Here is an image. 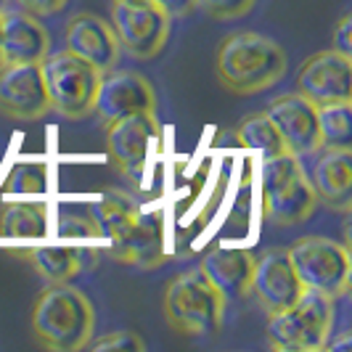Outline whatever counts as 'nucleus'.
I'll return each instance as SVG.
<instances>
[{
  "instance_id": "1",
  "label": "nucleus",
  "mask_w": 352,
  "mask_h": 352,
  "mask_svg": "<svg viewBox=\"0 0 352 352\" xmlns=\"http://www.w3.org/2000/svg\"><path fill=\"white\" fill-rule=\"evenodd\" d=\"M220 85L236 96H254L278 85L286 74V51L257 32L226 37L214 56Z\"/></svg>"
},
{
  "instance_id": "2",
  "label": "nucleus",
  "mask_w": 352,
  "mask_h": 352,
  "mask_svg": "<svg viewBox=\"0 0 352 352\" xmlns=\"http://www.w3.org/2000/svg\"><path fill=\"white\" fill-rule=\"evenodd\" d=\"M96 331L93 302L69 283H51L32 307V334L40 347L53 352H80Z\"/></svg>"
},
{
  "instance_id": "3",
  "label": "nucleus",
  "mask_w": 352,
  "mask_h": 352,
  "mask_svg": "<svg viewBox=\"0 0 352 352\" xmlns=\"http://www.w3.org/2000/svg\"><path fill=\"white\" fill-rule=\"evenodd\" d=\"M228 310V300L220 289L201 273V267H191L177 273L164 286L162 313L170 329L183 336H212L220 331Z\"/></svg>"
},
{
  "instance_id": "4",
  "label": "nucleus",
  "mask_w": 352,
  "mask_h": 352,
  "mask_svg": "<svg viewBox=\"0 0 352 352\" xmlns=\"http://www.w3.org/2000/svg\"><path fill=\"white\" fill-rule=\"evenodd\" d=\"M318 207L310 175L300 157L283 151L263 159V217L276 228L300 226L313 217Z\"/></svg>"
},
{
  "instance_id": "5",
  "label": "nucleus",
  "mask_w": 352,
  "mask_h": 352,
  "mask_svg": "<svg viewBox=\"0 0 352 352\" xmlns=\"http://www.w3.org/2000/svg\"><path fill=\"white\" fill-rule=\"evenodd\" d=\"M334 297L316 289H302L292 307L267 316V344L278 352L326 350L334 329Z\"/></svg>"
},
{
  "instance_id": "6",
  "label": "nucleus",
  "mask_w": 352,
  "mask_h": 352,
  "mask_svg": "<svg viewBox=\"0 0 352 352\" xmlns=\"http://www.w3.org/2000/svg\"><path fill=\"white\" fill-rule=\"evenodd\" d=\"M40 69L45 77L51 111H56L64 120H72V122L93 117L104 72L72 51L48 53L40 61Z\"/></svg>"
},
{
  "instance_id": "7",
  "label": "nucleus",
  "mask_w": 352,
  "mask_h": 352,
  "mask_svg": "<svg viewBox=\"0 0 352 352\" xmlns=\"http://www.w3.org/2000/svg\"><path fill=\"white\" fill-rule=\"evenodd\" d=\"M305 289H316L329 297H344L352 278L350 249L326 236H302L286 249Z\"/></svg>"
},
{
  "instance_id": "8",
  "label": "nucleus",
  "mask_w": 352,
  "mask_h": 352,
  "mask_svg": "<svg viewBox=\"0 0 352 352\" xmlns=\"http://www.w3.org/2000/svg\"><path fill=\"white\" fill-rule=\"evenodd\" d=\"M170 21L157 3H111V30L117 35V43L130 58L148 61L162 53L170 35Z\"/></svg>"
},
{
  "instance_id": "9",
  "label": "nucleus",
  "mask_w": 352,
  "mask_h": 352,
  "mask_svg": "<svg viewBox=\"0 0 352 352\" xmlns=\"http://www.w3.org/2000/svg\"><path fill=\"white\" fill-rule=\"evenodd\" d=\"M106 151L114 167L130 180H141L151 154L162 141V124L157 111H138L104 127Z\"/></svg>"
},
{
  "instance_id": "10",
  "label": "nucleus",
  "mask_w": 352,
  "mask_h": 352,
  "mask_svg": "<svg viewBox=\"0 0 352 352\" xmlns=\"http://www.w3.org/2000/svg\"><path fill=\"white\" fill-rule=\"evenodd\" d=\"M138 111H157V90L143 77L141 72L133 69H106L101 74V85L96 96L93 114L98 117V124L106 127L114 120H122Z\"/></svg>"
},
{
  "instance_id": "11",
  "label": "nucleus",
  "mask_w": 352,
  "mask_h": 352,
  "mask_svg": "<svg viewBox=\"0 0 352 352\" xmlns=\"http://www.w3.org/2000/svg\"><path fill=\"white\" fill-rule=\"evenodd\" d=\"M51 111V98L40 64L0 67V114L16 122H35Z\"/></svg>"
},
{
  "instance_id": "12",
  "label": "nucleus",
  "mask_w": 352,
  "mask_h": 352,
  "mask_svg": "<svg viewBox=\"0 0 352 352\" xmlns=\"http://www.w3.org/2000/svg\"><path fill=\"white\" fill-rule=\"evenodd\" d=\"M265 114L276 124L286 151L294 157H313L323 148L320 124H318V106L310 104L302 93H283L270 101Z\"/></svg>"
},
{
  "instance_id": "13",
  "label": "nucleus",
  "mask_w": 352,
  "mask_h": 352,
  "mask_svg": "<svg viewBox=\"0 0 352 352\" xmlns=\"http://www.w3.org/2000/svg\"><path fill=\"white\" fill-rule=\"evenodd\" d=\"M297 93L316 106L352 101V58L334 48L313 53L300 67Z\"/></svg>"
},
{
  "instance_id": "14",
  "label": "nucleus",
  "mask_w": 352,
  "mask_h": 352,
  "mask_svg": "<svg viewBox=\"0 0 352 352\" xmlns=\"http://www.w3.org/2000/svg\"><path fill=\"white\" fill-rule=\"evenodd\" d=\"M302 289L305 286H302L286 249H273V252L263 254L260 260H254L249 294H254V300L260 302V307L265 310V316L292 307L302 294Z\"/></svg>"
},
{
  "instance_id": "15",
  "label": "nucleus",
  "mask_w": 352,
  "mask_h": 352,
  "mask_svg": "<svg viewBox=\"0 0 352 352\" xmlns=\"http://www.w3.org/2000/svg\"><path fill=\"white\" fill-rule=\"evenodd\" d=\"M0 51L3 64H40L51 53V35L27 8H6L0 14Z\"/></svg>"
},
{
  "instance_id": "16",
  "label": "nucleus",
  "mask_w": 352,
  "mask_h": 352,
  "mask_svg": "<svg viewBox=\"0 0 352 352\" xmlns=\"http://www.w3.org/2000/svg\"><path fill=\"white\" fill-rule=\"evenodd\" d=\"M313 191L318 204L331 212H350L352 207V151L350 146H323L313 164Z\"/></svg>"
},
{
  "instance_id": "17",
  "label": "nucleus",
  "mask_w": 352,
  "mask_h": 352,
  "mask_svg": "<svg viewBox=\"0 0 352 352\" xmlns=\"http://www.w3.org/2000/svg\"><path fill=\"white\" fill-rule=\"evenodd\" d=\"M64 40H67V51L77 53L80 58H85L88 64L98 67L101 72L117 67L120 53H122L111 24L90 11L74 14L69 19Z\"/></svg>"
},
{
  "instance_id": "18",
  "label": "nucleus",
  "mask_w": 352,
  "mask_h": 352,
  "mask_svg": "<svg viewBox=\"0 0 352 352\" xmlns=\"http://www.w3.org/2000/svg\"><path fill=\"white\" fill-rule=\"evenodd\" d=\"M114 260L124 265L154 270L164 263V220L162 212H138L135 223L117 247L109 249Z\"/></svg>"
},
{
  "instance_id": "19",
  "label": "nucleus",
  "mask_w": 352,
  "mask_h": 352,
  "mask_svg": "<svg viewBox=\"0 0 352 352\" xmlns=\"http://www.w3.org/2000/svg\"><path fill=\"white\" fill-rule=\"evenodd\" d=\"M254 254L239 247H212L201 260V273L210 278L226 300H244L252 289Z\"/></svg>"
},
{
  "instance_id": "20",
  "label": "nucleus",
  "mask_w": 352,
  "mask_h": 352,
  "mask_svg": "<svg viewBox=\"0 0 352 352\" xmlns=\"http://www.w3.org/2000/svg\"><path fill=\"white\" fill-rule=\"evenodd\" d=\"M14 254L19 260H27L45 283H69L85 267L80 247L72 244H40V247L14 249Z\"/></svg>"
},
{
  "instance_id": "21",
  "label": "nucleus",
  "mask_w": 352,
  "mask_h": 352,
  "mask_svg": "<svg viewBox=\"0 0 352 352\" xmlns=\"http://www.w3.org/2000/svg\"><path fill=\"white\" fill-rule=\"evenodd\" d=\"M138 212H141L138 201L130 194L120 191V188H109L96 204H90V217L96 223L98 239H106L109 249L117 247L127 236V230L135 223Z\"/></svg>"
},
{
  "instance_id": "22",
  "label": "nucleus",
  "mask_w": 352,
  "mask_h": 352,
  "mask_svg": "<svg viewBox=\"0 0 352 352\" xmlns=\"http://www.w3.org/2000/svg\"><path fill=\"white\" fill-rule=\"evenodd\" d=\"M48 230V210L40 201H8L0 212V239L6 241H35Z\"/></svg>"
},
{
  "instance_id": "23",
  "label": "nucleus",
  "mask_w": 352,
  "mask_h": 352,
  "mask_svg": "<svg viewBox=\"0 0 352 352\" xmlns=\"http://www.w3.org/2000/svg\"><path fill=\"white\" fill-rule=\"evenodd\" d=\"M236 141H239V146H244V148H252V151L263 154V159L276 157V154L286 151L276 124L270 122V117L265 111L249 114V117L241 120V124L236 127Z\"/></svg>"
},
{
  "instance_id": "24",
  "label": "nucleus",
  "mask_w": 352,
  "mask_h": 352,
  "mask_svg": "<svg viewBox=\"0 0 352 352\" xmlns=\"http://www.w3.org/2000/svg\"><path fill=\"white\" fill-rule=\"evenodd\" d=\"M318 124H320L323 146H350V141H352L350 101L318 106Z\"/></svg>"
},
{
  "instance_id": "25",
  "label": "nucleus",
  "mask_w": 352,
  "mask_h": 352,
  "mask_svg": "<svg viewBox=\"0 0 352 352\" xmlns=\"http://www.w3.org/2000/svg\"><path fill=\"white\" fill-rule=\"evenodd\" d=\"M45 188V167L35 162H21L6 177V194H43Z\"/></svg>"
},
{
  "instance_id": "26",
  "label": "nucleus",
  "mask_w": 352,
  "mask_h": 352,
  "mask_svg": "<svg viewBox=\"0 0 352 352\" xmlns=\"http://www.w3.org/2000/svg\"><path fill=\"white\" fill-rule=\"evenodd\" d=\"M257 0H199V8L204 14H210L212 19L220 21H230V19L247 16L249 11L254 8Z\"/></svg>"
},
{
  "instance_id": "27",
  "label": "nucleus",
  "mask_w": 352,
  "mask_h": 352,
  "mask_svg": "<svg viewBox=\"0 0 352 352\" xmlns=\"http://www.w3.org/2000/svg\"><path fill=\"white\" fill-rule=\"evenodd\" d=\"M90 350L106 352V350H146V342L135 331H109V334L98 336V339H90L88 342Z\"/></svg>"
},
{
  "instance_id": "28",
  "label": "nucleus",
  "mask_w": 352,
  "mask_h": 352,
  "mask_svg": "<svg viewBox=\"0 0 352 352\" xmlns=\"http://www.w3.org/2000/svg\"><path fill=\"white\" fill-rule=\"evenodd\" d=\"M331 48H334L336 53L350 56L352 58V16L350 14H344V16L339 19V24H336V30H334V37H331Z\"/></svg>"
},
{
  "instance_id": "29",
  "label": "nucleus",
  "mask_w": 352,
  "mask_h": 352,
  "mask_svg": "<svg viewBox=\"0 0 352 352\" xmlns=\"http://www.w3.org/2000/svg\"><path fill=\"white\" fill-rule=\"evenodd\" d=\"M151 3H157L170 19L191 16L196 8H199V0H151Z\"/></svg>"
},
{
  "instance_id": "30",
  "label": "nucleus",
  "mask_w": 352,
  "mask_h": 352,
  "mask_svg": "<svg viewBox=\"0 0 352 352\" xmlns=\"http://www.w3.org/2000/svg\"><path fill=\"white\" fill-rule=\"evenodd\" d=\"M30 14H35V16H53V14H58L69 0H19Z\"/></svg>"
},
{
  "instance_id": "31",
  "label": "nucleus",
  "mask_w": 352,
  "mask_h": 352,
  "mask_svg": "<svg viewBox=\"0 0 352 352\" xmlns=\"http://www.w3.org/2000/svg\"><path fill=\"white\" fill-rule=\"evenodd\" d=\"M350 344H352V339H350L347 331L339 336V339H331V336H329V342H326V347H329V350H347Z\"/></svg>"
},
{
  "instance_id": "32",
  "label": "nucleus",
  "mask_w": 352,
  "mask_h": 352,
  "mask_svg": "<svg viewBox=\"0 0 352 352\" xmlns=\"http://www.w3.org/2000/svg\"><path fill=\"white\" fill-rule=\"evenodd\" d=\"M6 8H8V0H0V14H3Z\"/></svg>"
},
{
  "instance_id": "33",
  "label": "nucleus",
  "mask_w": 352,
  "mask_h": 352,
  "mask_svg": "<svg viewBox=\"0 0 352 352\" xmlns=\"http://www.w3.org/2000/svg\"><path fill=\"white\" fill-rule=\"evenodd\" d=\"M122 3H143V0H122Z\"/></svg>"
},
{
  "instance_id": "34",
  "label": "nucleus",
  "mask_w": 352,
  "mask_h": 352,
  "mask_svg": "<svg viewBox=\"0 0 352 352\" xmlns=\"http://www.w3.org/2000/svg\"><path fill=\"white\" fill-rule=\"evenodd\" d=\"M0 67H3V51H0Z\"/></svg>"
}]
</instances>
